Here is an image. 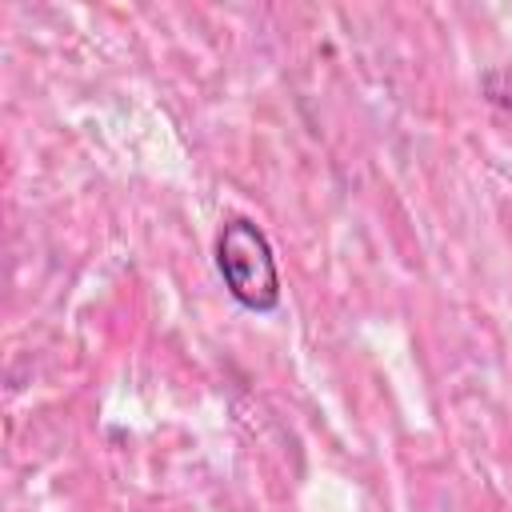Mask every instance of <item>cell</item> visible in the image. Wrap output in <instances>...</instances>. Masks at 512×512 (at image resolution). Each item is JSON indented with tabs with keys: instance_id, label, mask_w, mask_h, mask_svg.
Here are the masks:
<instances>
[{
	"instance_id": "6da1fadb",
	"label": "cell",
	"mask_w": 512,
	"mask_h": 512,
	"mask_svg": "<svg viewBox=\"0 0 512 512\" xmlns=\"http://www.w3.org/2000/svg\"><path fill=\"white\" fill-rule=\"evenodd\" d=\"M216 268L224 276V288L232 292V300L248 312H272L280 304V272H276V256L268 236L244 220L232 216L220 224L216 236Z\"/></svg>"
}]
</instances>
